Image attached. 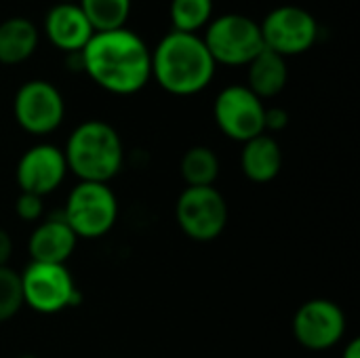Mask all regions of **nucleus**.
<instances>
[{"mask_svg": "<svg viewBox=\"0 0 360 358\" xmlns=\"http://www.w3.org/2000/svg\"><path fill=\"white\" fill-rule=\"evenodd\" d=\"M264 46L281 57H295L310 51L319 40L316 17L297 4H281L272 8L259 23Z\"/></svg>", "mask_w": 360, "mask_h": 358, "instance_id": "8", "label": "nucleus"}, {"mask_svg": "<svg viewBox=\"0 0 360 358\" xmlns=\"http://www.w3.org/2000/svg\"><path fill=\"white\" fill-rule=\"evenodd\" d=\"M78 6L95 32H108L127 27L133 0H78Z\"/></svg>", "mask_w": 360, "mask_h": 358, "instance_id": "19", "label": "nucleus"}, {"mask_svg": "<svg viewBox=\"0 0 360 358\" xmlns=\"http://www.w3.org/2000/svg\"><path fill=\"white\" fill-rule=\"evenodd\" d=\"M68 173L70 171L61 148L53 143H36L19 156L15 167V181L19 192L44 198L63 184Z\"/></svg>", "mask_w": 360, "mask_h": 358, "instance_id": "12", "label": "nucleus"}, {"mask_svg": "<svg viewBox=\"0 0 360 358\" xmlns=\"http://www.w3.org/2000/svg\"><path fill=\"white\" fill-rule=\"evenodd\" d=\"M346 312L340 304L327 298L304 302L293 314V338L297 344L312 352L335 348L346 335Z\"/></svg>", "mask_w": 360, "mask_h": 358, "instance_id": "11", "label": "nucleus"}, {"mask_svg": "<svg viewBox=\"0 0 360 358\" xmlns=\"http://www.w3.org/2000/svg\"><path fill=\"white\" fill-rule=\"evenodd\" d=\"M13 116L19 129L44 137L61 127L65 118V99L53 82L34 78L15 91Z\"/></svg>", "mask_w": 360, "mask_h": 358, "instance_id": "9", "label": "nucleus"}, {"mask_svg": "<svg viewBox=\"0 0 360 358\" xmlns=\"http://www.w3.org/2000/svg\"><path fill=\"white\" fill-rule=\"evenodd\" d=\"M228 200L215 186L186 188L175 203L177 226L194 243L219 238L228 226Z\"/></svg>", "mask_w": 360, "mask_h": 358, "instance_id": "7", "label": "nucleus"}, {"mask_svg": "<svg viewBox=\"0 0 360 358\" xmlns=\"http://www.w3.org/2000/svg\"><path fill=\"white\" fill-rule=\"evenodd\" d=\"M243 175L253 184H270L281 175L283 169V150L276 137L262 133L243 143L240 152Z\"/></svg>", "mask_w": 360, "mask_h": 358, "instance_id": "15", "label": "nucleus"}, {"mask_svg": "<svg viewBox=\"0 0 360 358\" xmlns=\"http://www.w3.org/2000/svg\"><path fill=\"white\" fill-rule=\"evenodd\" d=\"M23 308L21 274L11 266L0 268V323H8Z\"/></svg>", "mask_w": 360, "mask_h": 358, "instance_id": "21", "label": "nucleus"}, {"mask_svg": "<svg viewBox=\"0 0 360 358\" xmlns=\"http://www.w3.org/2000/svg\"><path fill=\"white\" fill-rule=\"evenodd\" d=\"M13 249H15V245H13L11 234L4 228H0V268L8 266V260L13 257Z\"/></svg>", "mask_w": 360, "mask_h": 358, "instance_id": "24", "label": "nucleus"}, {"mask_svg": "<svg viewBox=\"0 0 360 358\" xmlns=\"http://www.w3.org/2000/svg\"><path fill=\"white\" fill-rule=\"evenodd\" d=\"M23 306L38 314H59L80 304V291L65 264H38L19 272Z\"/></svg>", "mask_w": 360, "mask_h": 358, "instance_id": "6", "label": "nucleus"}, {"mask_svg": "<svg viewBox=\"0 0 360 358\" xmlns=\"http://www.w3.org/2000/svg\"><path fill=\"white\" fill-rule=\"evenodd\" d=\"M63 156L78 181L110 184L124 167V141L105 120H84L68 137Z\"/></svg>", "mask_w": 360, "mask_h": 358, "instance_id": "3", "label": "nucleus"}, {"mask_svg": "<svg viewBox=\"0 0 360 358\" xmlns=\"http://www.w3.org/2000/svg\"><path fill=\"white\" fill-rule=\"evenodd\" d=\"M264 101L247 84H230L221 89L213 101V118L217 129L232 141L245 143L264 131Z\"/></svg>", "mask_w": 360, "mask_h": 358, "instance_id": "10", "label": "nucleus"}, {"mask_svg": "<svg viewBox=\"0 0 360 358\" xmlns=\"http://www.w3.org/2000/svg\"><path fill=\"white\" fill-rule=\"evenodd\" d=\"M179 173L186 181V188L215 186L219 177V158L209 146H192L179 160Z\"/></svg>", "mask_w": 360, "mask_h": 358, "instance_id": "18", "label": "nucleus"}, {"mask_svg": "<svg viewBox=\"0 0 360 358\" xmlns=\"http://www.w3.org/2000/svg\"><path fill=\"white\" fill-rule=\"evenodd\" d=\"M213 61L226 68L249 65L266 46L255 19L243 13H224L213 17L202 36Z\"/></svg>", "mask_w": 360, "mask_h": 358, "instance_id": "4", "label": "nucleus"}, {"mask_svg": "<svg viewBox=\"0 0 360 358\" xmlns=\"http://www.w3.org/2000/svg\"><path fill=\"white\" fill-rule=\"evenodd\" d=\"M213 61L202 36L171 30L152 51V80L175 97L202 93L215 78Z\"/></svg>", "mask_w": 360, "mask_h": 358, "instance_id": "2", "label": "nucleus"}, {"mask_svg": "<svg viewBox=\"0 0 360 358\" xmlns=\"http://www.w3.org/2000/svg\"><path fill=\"white\" fill-rule=\"evenodd\" d=\"M63 222L76 238L95 241L112 232L118 222V198L110 184L78 181L65 198Z\"/></svg>", "mask_w": 360, "mask_h": 358, "instance_id": "5", "label": "nucleus"}, {"mask_svg": "<svg viewBox=\"0 0 360 358\" xmlns=\"http://www.w3.org/2000/svg\"><path fill=\"white\" fill-rule=\"evenodd\" d=\"M15 215L21 222H27V224L42 222V215H44V198L42 196H36V194L19 192V196L15 200Z\"/></svg>", "mask_w": 360, "mask_h": 358, "instance_id": "22", "label": "nucleus"}, {"mask_svg": "<svg viewBox=\"0 0 360 358\" xmlns=\"http://www.w3.org/2000/svg\"><path fill=\"white\" fill-rule=\"evenodd\" d=\"M169 17L175 32L198 34L213 19V0H171Z\"/></svg>", "mask_w": 360, "mask_h": 358, "instance_id": "20", "label": "nucleus"}, {"mask_svg": "<svg viewBox=\"0 0 360 358\" xmlns=\"http://www.w3.org/2000/svg\"><path fill=\"white\" fill-rule=\"evenodd\" d=\"M289 82V65L287 59L264 49L249 65H247V87L264 101L281 95Z\"/></svg>", "mask_w": 360, "mask_h": 358, "instance_id": "17", "label": "nucleus"}, {"mask_svg": "<svg viewBox=\"0 0 360 358\" xmlns=\"http://www.w3.org/2000/svg\"><path fill=\"white\" fill-rule=\"evenodd\" d=\"M289 112L281 106H274V108H266V114H264V131L268 135L272 133H281L289 127Z\"/></svg>", "mask_w": 360, "mask_h": 358, "instance_id": "23", "label": "nucleus"}, {"mask_svg": "<svg viewBox=\"0 0 360 358\" xmlns=\"http://www.w3.org/2000/svg\"><path fill=\"white\" fill-rule=\"evenodd\" d=\"M55 2H63V4H70V2H78V0H55Z\"/></svg>", "mask_w": 360, "mask_h": 358, "instance_id": "26", "label": "nucleus"}, {"mask_svg": "<svg viewBox=\"0 0 360 358\" xmlns=\"http://www.w3.org/2000/svg\"><path fill=\"white\" fill-rule=\"evenodd\" d=\"M78 245L76 234L63 222V217L38 222L27 241V253L38 264H65Z\"/></svg>", "mask_w": 360, "mask_h": 358, "instance_id": "14", "label": "nucleus"}, {"mask_svg": "<svg viewBox=\"0 0 360 358\" xmlns=\"http://www.w3.org/2000/svg\"><path fill=\"white\" fill-rule=\"evenodd\" d=\"M17 358H38V357H34V354H19Z\"/></svg>", "mask_w": 360, "mask_h": 358, "instance_id": "27", "label": "nucleus"}, {"mask_svg": "<svg viewBox=\"0 0 360 358\" xmlns=\"http://www.w3.org/2000/svg\"><path fill=\"white\" fill-rule=\"evenodd\" d=\"M342 358H360V340L354 338L346 344L344 352H342Z\"/></svg>", "mask_w": 360, "mask_h": 358, "instance_id": "25", "label": "nucleus"}, {"mask_svg": "<svg viewBox=\"0 0 360 358\" xmlns=\"http://www.w3.org/2000/svg\"><path fill=\"white\" fill-rule=\"evenodd\" d=\"M38 25L21 15L0 21V65H19L38 49Z\"/></svg>", "mask_w": 360, "mask_h": 358, "instance_id": "16", "label": "nucleus"}, {"mask_svg": "<svg viewBox=\"0 0 360 358\" xmlns=\"http://www.w3.org/2000/svg\"><path fill=\"white\" fill-rule=\"evenodd\" d=\"M80 59L82 72L112 95H135L152 80V49L129 27L95 32Z\"/></svg>", "mask_w": 360, "mask_h": 358, "instance_id": "1", "label": "nucleus"}, {"mask_svg": "<svg viewBox=\"0 0 360 358\" xmlns=\"http://www.w3.org/2000/svg\"><path fill=\"white\" fill-rule=\"evenodd\" d=\"M42 30L46 40L65 55L80 53L95 34L78 2H55L44 15Z\"/></svg>", "mask_w": 360, "mask_h": 358, "instance_id": "13", "label": "nucleus"}]
</instances>
